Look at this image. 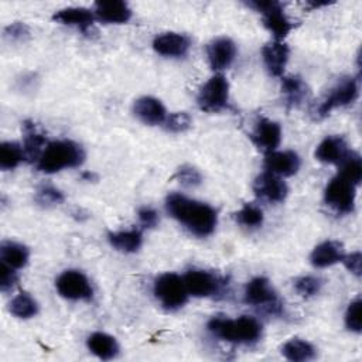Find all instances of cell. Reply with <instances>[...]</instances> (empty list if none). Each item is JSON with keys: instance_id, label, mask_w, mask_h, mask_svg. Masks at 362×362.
<instances>
[{"instance_id": "21", "label": "cell", "mask_w": 362, "mask_h": 362, "mask_svg": "<svg viewBox=\"0 0 362 362\" xmlns=\"http://www.w3.org/2000/svg\"><path fill=\"white\" fill-rule=\"evenodd\" d=\"M349 148L342 136H327L315 148V158L325 164H339Z\"/></svg>"}, {"instance_id": "2", "label": "cell", "mask_w": 362, "mask_h": 362, "mask_svg": "<svg viewBox=\"0 0 362 362\" xmlns=\"http://www.w3.org/2000/svg\"><path fill=\"white\" fill-rule=\"evenodd\" d=\"M206 328L214 337L232 344H253L262 337V324L249 315L238 318L214 317L208 321Z\"/></svg>"}, {"instance_id": "39", "label": "cell", "mask_w": 362, "mask_h": 362, "mask_svg": "<svg viewBox=\"0 0 362 362\" xmlns=\"http://www.w3.org/2000/svg\"><path fill=\"white\" fill-rule=\"evenodd\" d=\"M17 273H16V269L4 264V263H0V290L3 293H7L10 290L14 288V286L17 284Z\"/></svg>"}, {"instance_id": "8", "label": "cell", "mask_w": 362, "mask_h": 362, "mask_svg": "<svg viewBox=\"0 0 362 362\" xmlns=\"http://www.w3.org/2000/svg\"><path fill=\"white\" fill-rule=\"evenodd\" d=\"M229 99V82L222 74L211 76L201 88L197 103L201 110L215 113L222 110Z\"/></svg>"}, {"instance_id": "3", "label": "cell", "mask_w": 362, "mask_h": 362, "mask_svg": "<svg viewBox=\"0 0 362 362\" xmlns=\"http://www.w3.org/2000/svg\"><path fill=\"white\" fill-rule=\"evenodd\" d=\"M85 160V151L81 144L72 140H54L47 143L41 156L35 161L38 171L54 174L64 168L79 167Z\"/></svg>"}, {"instance_id": "16", "label": "cell", "mask_w": 362, "mask_h": 362, "mask_svg": "<svg viewBox=\"0 0 362 362\" xmlns=\"http://www.w3.org/2000/svg\"><path fill=\"white\" fill-rule=\"evenodd\" d=\"M290 48L283 41H270L262 48V58L266 69L272 76H283L288 62Z\"/></svg>"}, {"instance_id": "5", "label": "cell", "mask_w": 362, "mask_h": 362, "mask_svg": "<svg viewBox=\"0 0 362 362\" xmlns=\"http://www.w3.org/2000/svg\"><path fill=\"white\" fill-rule=\"evenodd\" d=\"M358 95H359L358 79L352 76H342L337 81V83L329 89L327 96L315 107L314 115L317 119H322L337 107L352 105L358 99Z\"/></svg>"}, {"instance_id": "24", "label": "cell", "mask_w": 362, "mask_h": 362, "mask_svg": "<svg viewBox=\"0 0 362 362\" xmlns=\"http://www.w3.org/2000/svg\"><path fill=\"white\" fill-rule=\"evenodd\" d=\"M281 93L288 107H297L310 96V88L300 75L283 76Z\"/></svg>"}, {"instance_id": "23", "label": "cell", "mask_w": 362, "mask_h": 362, "mask_svg": "<svg viewBox=\"0 0 362 362\" xmlns=\"http://www.w3.org/2000/svg\"><path fill=\"white\" fill-rule=\"evenodd\" d=\"M23 137H24L23 150H24L25 158L31 161H37L47 146L45 134L38 129V126L33 120H24Z\"/></svg>"}, {"instance_id": "19", "label": "cell", "mask_w": 362, "mask_h": 362, "mask_svg": "<svg viewBox=\"0 0 362 362\" xmlns=\"http://www.w3.org/2000/svg\"><path fill=\"white\" fill-rule=\"evenodd\" d=\"M93 13L98 20L107 24H123L132 18V8L122 0L98 1L95 3Z\"/></svg>"}, {"instance_id": "37", "label": "cell", "mask_w": 362, "mask_h": 362, "mask_svg": "<svg viewBox=\"0 0 362 362\" xmlns=\"http://www.w3.org/2000/svg\"><path fill=\"white\" fill-rule=\"evenodd\" d=\"M174 178H175L180 184H182L184 187H197V185H199L201 181H202L201 173H199L195 167L188 165V164L181 165V167L175 171Z\"/></svg>"}, {"instance_id": "7", "label": "cell", "mask_w": 362, "mask_h": 362, "mask_svg": "<svg viewBox=\"0 0 362 362\" xmlns=\"http://www.w3.org/2000/svg\"><path fill=\"white\" fill-rule=\"evenodd\" d=\"M245 303L253 307H259L269 314H280L281 303L277 293L272 287L269 279L263 276L253 277L245 287Z\"/></svg>"}, {"instance_id": "25", "label": "cell", "mask_w": 362, "mask_h": 362, "mask_svg": "<svg viewBox=\"0 0 362 362\" xmlns=\"http://www.w3.org/2000/svg\"><path fill=\"white\" fill-rule=\"evenodd\" d=\"M88 349L96 355L99 359L109 361L116 358L119 354V344L115 337L106 334V332H93L86 339Z\"/></svg>"}, {"instance_id": "20", "label": "cell", "mask_w": 362, "mask_h": 362, "mask_svg": "<svg viewBox=\"0 0 362 362\" xmlns=\"http://www.w3.org/2000/svg\"><path fill=\"white\" fill-rule=\"evenodd\" d=\"M95 13L93 10H89L86 7H65L58 10L54 16L52 20L64 24V25H71L82 33H88L89 28L93 25L95 21Z\"/></svg>"}, {"instance_id": "29", "label": "cell", "mask_w": 362, "mask_h": 362, "mask_svg": "<svg viewBox=\"0 0 362 362\" xmlns=\"http://www.w3.org/2000/svg\"><path fill=\"white\" fill-rule=\"evenodd\" d=\"M338 175L344 177L354 185H359L362 181V158L358 153L349 150L348 154L338 164Z\"/></svg>"}, {"instance_id": "6", "label": "cell", "mask_w": 362, "mask_h": 362, "mask_svg": "<svg viewBox=\"0 0 362 362\" xmlns=\"http://www.w3.org/2000/svg\"><path fill=\"white\" fill-rule=\"evenodd\" d=\"M249 7L262 14L263 25L273 35L274 41H283L294 28V23L286 16L280 1H249Z\"/></svg>"}, {"instance_id": "28", "label": "cell", "mask_w": 362, "mask_h": 362, "mask_svg": "<svg viewBox=\"0 0 362 362\" xmlns=\"http://www.w3.org/2000/svg\"><path fill=\"white\" fill-rule=\"evenodd\" d=\"M281 354L291 362H305L315 358L317 351L308 341L291 338L281 346Z\"/></svg>"}, {"instance_id": "13", "label": "cell", "mask_w": 362, "mask_h": 362, "mask_svg": "<svg viewBox=\"0 0 362 362\" xmlns=\"http://www.w3.org/2000/svg\"><path fill=\"white\" fill-rule=\"evenodd\" d=\"M253 191L257 198L269 202H283L288 194L287 184L281 180V177L269 171H264L256 177Z\"/></svg>"}, {"instance_id": "14", "label": "cell", "mask_w": 362, "mask_h": 362, "mask_svg": "<svg viewBox=\"0 0 362 362\" xmlns=\"http://www.w3.org/2000/svg\"><path fill=\"white\" fill-rule=\"evenodd\" d=\"M301 161L296 151L291 150H274L266 153L263 167L266 171L279 177H291L300 170Z\"/></svg>"}, {"instance_id": "30", "label": "cell", "mask_w": 362, "mask_h": 362, "mask_svg": "<svg viewBox=\"0 0 362 362\" xmlns=\"http://www.w3.org/2000/svg\"><path fill=\"white\" fill-rule=\"evenodd\" d=\"M10 313L21 320L33 318L38 314V303L28 293H20L8 303Z\"/></svg>"}, {"instance_id": "17", "label": "cell", "mask_w": 362, "mask_h": 362, "mask_svg": "<svg viewBox=\"0 0 362 362\" xmlns=\"http://www.w3.org/2000/svg\"><path fill=\"white\" fill-rule=\"evenodd\" d=\"M134 116L148 126L164 124L167 119V110L160 99L153 96H141L134 100L133 105Z\"/></svg>"}, {"instance_id": "18", "label": "cell", "mask_w": 362, "mask_h": 362, "mask_svg": "<svg viewBox=\"0 0 362 362\" xmlns=\"http://www.w3.org/2000/svg\"><path fill=\"white\" fill-rule=\"evenodd\" d=\"M189 47V38L180 33H163L153 40V49L163 57H184Z\"/></svg>"}, {"instance_id": "41", "label": "cell", "mask_w": 362, "mask_h": 362, "mask_svg": "<svg viewBox=\"0 0 362 362\" xmlns=\"http://www.w3.org/2000/svg\"><path fill=\"white\" fill-rule=\"evenodd\" d=\"M345 267L356 277L361 276V264H362V255L359 250L352 252L349 255H345L342 259Z\"/></svg>"}, {"instance_id": "35", "label": "cell", "mask_w": 362, "mask_h": 362, "mask_svg": "<svg viewBox=\"0 0 362 362\" xmlns=\"http://www.w3.org/2000/svg\"><path fill=\"white\" fill-rule=\"evenodd\" d=\"M191 116L185 112H174L167 115V119L164 122V127L167 132L171 133H182L191 127Z\"/></svg>"}, {"instance_id": "12", "label": "cell", "mask_w": 362, "mask_h": 362, "mask_svg": "<svg viewBox=\"0 0 362 362\" xmlns=\"http://www.w3.org/2000/svg\"><path fill=\"white\" fill-rule=\"evenodd\" d=\"M250 139L264 154L274 151L281 141V127L272 119L259 117L255 123L253 132L250 133Z\"/></svg>"}, {"instance_id": "11", "label": "cell", "mask_w": 362, "mask_h": 362, "mask_svg": "<svg viewBox=\"0 0 362 362\" xmlns=\"http://www.w3.org/2000/svg\"><path fill=\"white\" fill-rule=\"evenodd\" d=\"M187 291L189 296L194 297H209L221 291L223 286V280L216 277L215 274L201 270V269H192L185 273L182 277Z\"/></svg>"}, {"instance_id": "26", "label": "cell", "mask_w": 362, "mask_h": 362, "mask_svg": "<svg viewBox=\"0 0 362 362\" xmlns=\"http://www.w3.org/2000/svg\"><path fill=\"white\" fill-rule=\"evenodd\" d=\"M30 259V250L27 246L18 242L6 240L0 245V260L1 263L18 270L23 269Z\"/></svg>"}, {"instance_id": "15", "label": "cell", "mask_w": 362, "mask_h": 362, "mask_svg": "<svg viewBox=\"0 0 362 362\" xmlns=\"http://www.w3.org/2000/svg\"><path fill=\"white\" fill-rule=\"evenodd\" d=\"M206 57L214 71H223L230 66L236 57V45L228 37L214 38L206 45Z\"/></svg>"}, {"instance_id": "34", "label": "cell", "mask_w": 362, "mask_h": 362, "mask_svg": "<svg viewBox=\"0 0 362 362\" xmlns=\"http://www.w3.org/2000/svg\"><path fill=\"white\" fill-rule=\"evenodd\" d=\"M321 286H322L321 280L315 276H301L294 280V290L297 291L298 296L304 298H310L318 294L321 290Z\"/></svg>"}, {"instance_id": "31", "label": "cell", "mask_w": 362, "mask_h": 362, "mask_svg": "<svg viewBox=\"0 0 362 362\" xmlns=\"http://www.w3.org/2000/svg\"><path fill=\"white\" fill-rule=\"evenodd\" d=\"M25 158L23 146L16 141H3L0 144V168L3 171L14 170Z\"/></svg>"}, {"instance_id": "4", "label": "cell", "mask_w": 362, "mask_h": 362, "mask_svg": "<svg viewBox=\"0 0 362 362\" xmlns=\"http://www.w3.org/2000/svg\"><path fill=\"white\" fill-rule=\"evenodd\" d=\"M153 293L160 304L168 310L175 311L181 308L188 300V291L184 279L177 273H163L154 280Z\"/></svg>"}, {"instance_id": "32", "label": "cell", "mask_w": 362, "mask_h": 362, "mask_svg": "<svg viewBox=\"0 0 362 362\" xmlns=\"http://www.w3.org/2000/svg\"><path fill=\"white\" fill-rule=\"evenodd\" d=\"M235 218L239 225L245 228H259L263 223V211L255 204H245L236 214Z\"/></svg>"}, {"instance_id": "22", "label": "cell", "mask_w": 362, "mask_h": 362, "mask_svg": "<svg viewBox=\"0 0 362 362\" xmlns=\"http://www.w3.org/2000/svg\"><path fill=\"white\" fill-rule=\"evenodd\" d=\"M344 256L345 252L342 243L337 240H325L313 249L310 255V262L314 267L322 269L342 262Z\"/></svg>"}, {"instance_id": "38", "label": "cell", "mask_w": 362, "mask_h": 362, "mask_svg": "<svg viewBox=\"0 0 362 362\" xmlns=\"http://www.w3.org/2000/svg\"><path fill=\"white\" fill-rule=\"evenodd\" d=\"M3 35L10 42H24L25 40L30 38V28L23 21H14L4 28Z\"/></svg>"}, {"instance_id": "9", "label": "cell", "mask_w": 362, "mask_h": 362, "mask_svg": "<svg viewBox=\"0 0 362 362\" xmlns=\"http://www.w3.org/2000/svg\"><path fill=\"white\" fill-rule=\"evenodd\" d=\"M356 198V185L341 175L329 180L324 189V201L338 214H349L354 211Z\"/></svg>"}, {"instance_id": "36", "label": "cell", "mask_w": 362, "mask_h": 362, "mask_svg": "<svg viewBox=\"0 0 362 362\" xmlns=\"http://www.w3.org/2000/svg\"><path fill=\"white\" fill-rule=\"evenodd\" d=\"M361 297H356L355 300H352L345 311V327L355 332V334H361L362 328H361Z\"/></svg>"}, {"instance_id": "10", "label": "cell", "mask_w": 362, "mask_h": 362, "mask_svg": "<svg viewBox=\"0 0 362 362\" xmlns=\"http://www.w3.org/2000/svg\"><path fill=\"white\" fill-rule=\"evenodd\" d=\"M57 291L61 297L72 301H89L93 296V288L89 279L79 270H65L55 281Z\"/></svg>"}, {"instance_id": "33", "label": "cell", "mask_w": 362, "mask_h": 362, "mask_svg": "<svg viewBox=\"0 0 362 362\" xmlns=\"http://www.w3.org/2000/svg\"><path fill=\"white\" fill-rule=\"evenodd\" d=\"M34 201L42 208H51L64 202V194L52 185H42L37 189Z\"/></svg>"}, {"instance_id": "27", "label": "cell", "mask_w": 362, "mask_h": 362, "mask_svg": "<svg viewBox=\"0 0 362 362\" xmlns=\"http://www.w3.org/2000/svg\"><path fill=\"white\" fill-rule=\"evenodd\" d=\"M107 240L110 246L119 252L134 253L140 249L143 243V235L139 229L119 230V232H110L107 235Z\"/></svg>"}, {"instance_id": "40", "label": "cell", "mask_w": 362, "mask_h": 362, "mask_svg": "<svg viewBox=\"0 0 362 362\" xmlns=\"http://www.w3.org/2000/svg\"><path fill=\"white\" fill-rule=\"evenodd\" d=\"M137 218H139V222L143 228L146 229H151L154 226H157L160 218H158V212L151 208V206H143L139 209L137 212Z\"/></svg>"}, {"instance_id": "1", "label": "cell", "mask_w": 362, "mask_h": 362, "mask_svg": "<svg viewBox=\"0 0 362 362\" xmlns=\"http://www.w3.org/2000/svg\"><path fill=\"white\" fill-rule=\"evenodd\" d=\"M167 212L197 236H209L218 223L216 211L205 204L174 192L165 198Z\"/></svg>"}]
</instances>
